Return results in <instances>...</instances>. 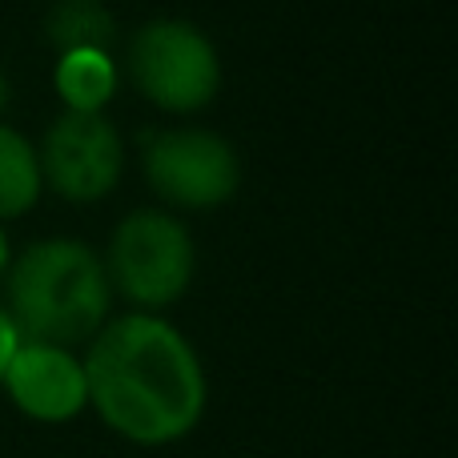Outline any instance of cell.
<instances>
[{"mask_svg":"<svg viewBox=\"0 0 458 458\" xmlns=\"http://www.w3.org/2000/svg\"><path fill=\"white\" fill-rule=\"evenodd\" d=\"M85 386L97 419L133 446L182 443L206 419L209 382L193 342L157 314H125L89 338Z\"/></svg>","mask_w":458,"mask_h":458,"instance_id":"6da1fadb","label":"cell"},{"mask_svg":"<svg viewBox=\"0 0 458 458\" xmlns=\"http://www.w3.org/2000/svg\"><path fill=\"white\" fill-rule=\"evenodd\" d=\"M8 301L21 338L81 346L105 326L113 290L105 261L77 237H45L8 261Z\"/></svg>","mask_w":458,"mask_h":458,"instance_id":"7a4b0ae2","label":"cell"},{"mask_svg":"<svg viewBox=\"0 0 458 458\" xmlns=\"http://www.w3.org/2000/svg\"><path fill=\"white\" fill-rule=\"evenodd\" d=\"M109 290L145 314L185 298L198 274V242L190 225L169 209H133L117 222L105 253Z\"/></svg>","mask_w":458,"mask_h":458,"instance_id":"3957f363","label":"cell"},{"mask_svg":"<svg viewBox=\"0 0 458 458\" xmlns=\"http://www.w3.org/2000/svg\"><path fill=\"white\" fill-rule=\"evenodd\" d=\"M129 77L137 93L165 113H198L222 89V56L206 29L182 16H157L129 40Z\"/></svg>","mask_w":458,"mask_h":458,"instance_id":"277c9868","label":"cell"},{"mask_svg":"<svg viewBox=\"0 0 458 458\" xmlns=\"http://www.w3.org/2000/svg\"><path fill=\"white\" fill-rule=\"evenodd\" d=\"M141 169L174 209H222L242 190V157L214 129H157L141 149Z\"/></svg>","mask_w":458,"mask_h":458,"instance_id":"5b68a950","label":"cell"},{"mask_svg":"<svg viewBox=\"0 0 458 458\" xmlns=\"http://www.w3.org/2000/svg\"><path fill=\"white\" fill-rule=\"evenodd\" d=\"M40 182L72 206H93L117 190L125 174V141L105 113L64 109L37 149Z\"/></svg>","mask_w":458,"mask_h":458,"instance_id":"8992f818","label":"cell"},{"mask_svg":"<svg viewBox=\"0 0 458 458\" xmlns=\"http://www.w3.org/2000/svg\"><path fill=\"white\" fill-rule=\"evenodd\" d=\"M0 386L24 419L48 422V427L72 422L77 414L89 411L85 362L69 346H53V342L21 338L16 354L8 358Z\"/></svg>","mask_w":458,"mask_h":458,"instance_id":"52a82bcc","label":"cell"},{"mask_svg":"<svg viewBox=\"0 0 458 458\" xmlns=\"http://www.w3.org/2000/svg\"><path fill=\"white\" fill-rule=\"evenodd\" d=\"M56 97L64 109L77 113H105V105L117 93V64L105 48H72V53H56L53 72Z\"/></svg>","mask_w":458,"mask_h":458,"instance_id":"ba28073f","label":"cell"},{"mask_svg":"<svg viewBox=\"0 0 458 458\" xmlns=\"http://www.w3.org/2000/svg\"><path fill=\"white\" fill-rule=\"evenodd\" d=\"M40 29L56 53H72V48H105L109 53L117 40V16L109 13L105 0H56L45 13Z\"/></svg>","mask_w":458,"mask_h":458,"instance_id":"9c48e42d","label":"cell"},{"mask_svg":"<svg viewBox=\"0 0 458 458\" xmlns=\"http://www.w3.org/2000/svg\"><path fill=\"white\" fill-rule=\"evenodd\" d=\"M40 157L21 129L0 121V222L24 217L40 201Z\"/></svg>","mask_w":458,"mask_h":458,"instance_id":"30bf717a","label":"cell"},{"mask_svg":"<svg viewBox=\"0 0 458 458\" xmlns=\"http://www.w3.org/2000/svg\"><path fill=\"white\" fill-rule=\"evenodd\" d=\"M16 346H21V330H16L13 314L4 310V301H0V378H4L8 370V358L16 354Z\"/></svg>","mask_w":458,"mask_h":458,"instance_id":"8fae6325","label":"cell"},{"mask_svg":"<svg viewBox=\"0 0 458 458\" xmlns=\"http://www.w3.org/2000/svg\"><path fill=\"white\" fill-rule=\"evenodd\" d=\"M8 261H13V245H8L4 222H0V282H4V274H8Z\"/></svg>","mask_w":458,"mask_h":458,"instance_id":"7c38bea8","label":"cell"},{"mask_svg":"<svg viewBox=\"0 0 458 458\" xmlns=\"http://www.w3.org/2000/svg\"><path fill=\"white\" fill-rule=\"evenodd\" d=\"M8 105H13V81L4 77V69H0V121H4Z\"/></svg>","mask_w":458,"mask_h":458,"instance_id":"4fadbf2b","label":"cell"}]
</instances>
